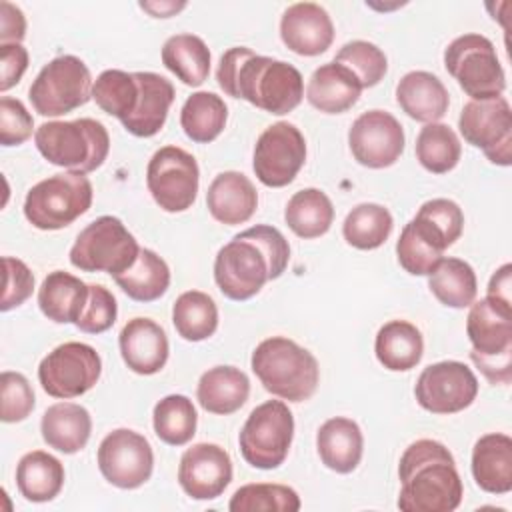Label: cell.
<instances>
[{"instance_id":"cell-21","label":"cell","mask_w":512,"mask_h":512,"mask_svg":"<svg viewBox=\"0 0 512 512\" xmlns=\"http://www.w3.org/2000/svg\"><path fill=\"white\" fill-rule=\"evenodd\" d=\"M118 346L124 364L142 376L160 372L170 352L164 328L154 320L140 316L124 324L118 336Z\"/></svg>"},{"instance_id":"cell-38","label":"cell","mask_w":512,"mask_h":512,"mask_svg":"<svg viewBox=\"0 0 512 512\" xmlns=\"http://www.w3.org/2000/svg\"><path fill=\"white\" fill-rule=\"evenodd\" d=\"M428 288L440 304L448 308H468L478 292L476 272L460 258H442L428 274Z\"/></svg>"},{"instance_id":"cell-7","label":"cell","mask_w":512,"mask_h":512,"mask_svg":"<svg viewBox=\"0 0 512 512\" xmlns=\"http://www.w3.org/2000/svg\"><path fill=\"white\" fill-rule=\"evenodd\" d=\"M92 196V182L86 174H54L28 190L24 216L38 230H60L90 210Z\"/></svg>"},{"instance_id":"cell-37","label":"cell","mask_w":512,"mask_h":512,"mask_svg":"<svg viewBox=\"0 0 512 512\" xmlns=\"http://www.w3.org/2000/svg\"><path fill=\"white\" fill-rule=\"evenodd\" d=\"M228 120V108L224 100L214 92H194L186 98L180 110V126L184 134L196 144H208L216 140Z\"/></svg>"},{"instance_id":"cell-11","label":"cell","mask_w":512,"mask_h":512,"mask_svg":"<svg viewBox=\"0 0 512 512\" xmlns=\"http://www.w3.org/2000/svg\"><path fill=\"white\" fill-rule=\"evenodd\" d=\"M88 66L72 54L52 58L34 78L28 98L40 116H64L92 98Z\"/></svg>"},{"instance_id":"cell-15","label":"cell","mask_w":512,"mask_h":512,"mask_svg":"<svg viewBox=\"0 0 512 512\" xmlns=\"http://www.w3.org/2000/svg\"><path fill=\"white\" fill-rule=\"evenodd\" d=\"M306 162L304 134L290 122L268 126L256 140L252 168L268 188L288 186Z\"/></svg>"},{"instance_id":"cell-43","label":"cell","mask_w":512,"mask_h":512,"mask_svg":"<svg viewBox=\"0 0 512 512\" xmlns=\"http://www.w3.org/2000/svg\"><path fill=\"white\" fill-rule=\"evenodd\" d=\"M462 146L456 132L442 122L426 124L416 138V158L432 174H446L456 168Z\"/></svg>"},{"instance_id":"cell-6","label":"cell","mask_w":512,"mask_h":512,"mask_svg":"<svg viewBox=\"0 0 512 512\" xmlns=\"http://www.w3.org/2000/svg\"><path fill=\"white\" fill-rule=\"evenodd\" d=\"M472 344L470 360L490 384L512 380V310L490 304L486 298L472 302L466 318Z\"/></svg>"},{"instance_id":"cell-12","label":"cell","mask_w":512,"mask_h":512,"mask_svg":"<svg viewBox=\"0 0 512 512\" xmlns=\"http://www.w3.org/2000/svg\"><path fill=\"white\" fill-rule=\"evenodd\" d=\"M102 374L100 354L84 342H64L48 352L38 366L42 390L52 398H78L96 386Z\"/></svg>"},{"instance_id":"cell-32","label":"cell","mask_w":512,"mask_h":512,"mask_svg":"<svg viewBox=\"0 0 512 512\" xmlns=\"http://www.w3.org/2000/svg\"><path fill=\"white\" fill-rule=\"evenodd\" d=\"M378 362L392 372L412 370L424 354V340L420 330L408 320L386 322L374 340Z\"/></svg>"},{"instance_id":"cell-28","label":"cell","mask_w":512,"mask_h":512,"mask_svg":"<svg viewBox=\"0 0 512 512\" xmlns=\"http://www.w3.org/2000/svg\"><path fill=\"white\" fill-rule=\"evenodd\" d=\"M136 78L140 84L138 106L122 126L132 136L150 138L162 130L176 92L172 82L156 72H136Z\"/></svg>"},{"instance_id":"cell-34","label":"cell","mask_w":512,"mask_h":512,"mask_svg":"<svg viewBox=\"0 0 512 512\" xmlns=\"http://www.w3.org/2000/svg\"><path fill=\"white\" fill-rule=\"evenodd\" d=\"M284 220L288 228L304 238L324 236L334 222V206L330 198L318 188H304L292 194L284 208Z\"/></svg>"},{"instance_id":"cell-45","label":"cell","mask_w":512,"mask_h":512,"mask_svg":"<svg viewBox=\"0 0 512 512\" xmlns=\"http://www.w3.org/2000/svg\"><path fill=\"white\" fill-rule=\"evenodd\" d=\"M334 62L348 68L358 78L362 90L376 86L388 70L386 54L376 44L366 40H352L344 44L336 52Z\"/></svg>"},{"instance_id":"cell-2","label":"cell","mask_w":512,"mask_h":512,"mask_svg":"<svg viewBox=\"0 0 512 512\" xmlns=\"http://www.w3.org/2000/svg\"><path fill=\"white\" fill-rule=\"evenodd\" d=\"M290 262V244L268 224H256L224 244L214 260L218 290L236 302L256 296L268 280L282 276Z\"/></svg>"},{"instance_id":"cell-23","label":"cell","mask_w":512,"mask_h":512,"mask_svg":"<svg viewBox=\"0 0 512 512\" xmlns=\"http://www.w3.org/2000/svg\"><path fill=\"white\" fill-rule=\"evenodd\" d=\"M450 248L446 236L422 216H414L396 242L398 264L412 276H428Z\"/></svg>"},{"instance_id":"cell-18","label":"cell","mask_w":512,"mask_h":512,"mask_svg":"<svg viewBox=\"0 0 512 512\" xmlns=\"http://www.w3.org/2000/svg\"><path fill=\"white\" fill-rule=\"evenodd\" d=\"M354 160L366 168H388L404 152V128L384 110L362 112L348 130Z\"/></svg>"},{"instance_id":"cell-44","label":"cell","mask_w":512,"mask_h":512,"mask_svg":"<svg viewBox=\"0 0 512 512\" xmlns=\"http://www.w3.org/2000/svg\"><path fill=\"white\" fill-rule=\"evenodd\" d=\"M300 496L294 488L284 484H244L240 486L230 502V512H298Z\"/></svg>"},{"instance_id":"cell-30","label":"cell","mask_w":512,"mask_h":512,"mask_svg":"<svg viewBox=\"0 0 512 512\" xmlns=\"http://www.w3.org/2000/svg\"><path fill=\"white\" fill-rule=\"evenodd\" d=\"M250 396V380L236 366H214L206 370L196 386L198 404L210 412L228 416L240 410Z\"/></svg>"},{"instance_id":"cell-40","label":"cell","mask_w":512,"mask_h":512,"mask_svg":"<svg viewBox=\"0 0 512 512\" xmlns=\"http://www.w3.org/2000/svg\"><path fill=\"white\" fill-rule=\"evenodd\" d=\"M394 220L388 208L374 202H364L352 208L342 224L344 240L358 250H376L380 248L390 232Z\"/></svg>"},{"instance_id":"cell-29","label":"cell","mask_w":512,"mask_h":512,"mask_svg":"<svg viewBox=\"0 0 512 512\" xmlns=\"http://www.w3.org/2000/svg\"><path fill=\"white\" fill-rule=\"evenodd\" d=\"M40 432L50 448L76 454L90 440L92 418L90 412L76 402H56L42 414Z\"/></svg>"},{"instance_id":"cell-24","label":"cell","mask_w":512,"mask_h":512,"mask_svg":"<svg viewBox=\"0 0 512 512\" xmlns=\"http://www.w3.org/2000/svg\"><path fill=\"white\" fill-rule=\"evenodd\" d=\"M398 106L416 122H438L450 104L446 86L438 76L426 70H412L396 84Z\"/></svg>"},{"instance_id":"cell-14","label":"cell","mask_w":512,"mask_h":512,"mask_svg":"<svg viewBox=\"0 0 512 512\" xmlns=\"http://www.w3.org/2000/svg\"><path fill=\"white\" fill-rule=\"evenodd\" d=\"M462 138L498 166L512 162V110L504 96L470 100L458 116Z\"/></svg>"},{"instance_id":"cell-31","label":"cell","mask_w":512,"mask_h":512,"mask_svg":"<svg viewBox=\"0 0 512 512\" xmlns=\"http://www.w3.org/2000/svg\"><path fill=\"white\" fill-rule=\"evenodd\" d=\"M88 292L90 286L80 278L64 270H54L38 288L40 312L56 324H76L86 306Z\"/></svg>"},{"instance_id":"cell-33","label":"cell","mask_w":512,"mask_h":512,"mask_svg":"<svg viewBox=\"0 0 512 512\" xmlns=\"http://www.w3.org/2000/svg\"><path fill=\"white\" fill-rule=\"evenodd\" d=\"M16 486L28 502H50L64 486V466L56 456L32 450L16 466Z\"/></svg>"},{"instance_id":"cell-47","label":"cell","mask_w":512,"mask_h":512,"mask_svg":"<svg viewBox=\"0 0 512 512\" xmlns=\"http://www.w3.org/2000/svg\"><path fill=\"white\" fill-rule=\"evenodd\" d=\"M88 286H90V292H88L86 306L74 326L86 334H102L108 328H112V324L116 322L118 304L114 294L102 284H88Z\"/></svg>"},{"instance_id":"cell-1","label":"cell","mask_w":512,"mask_h":512,"mask_svg":"<svg viewBox=\"0 0 512 512\" xmlns=\"http://www.w3.org/2000/svg\"><path fill=\"white\" fill-rule=\"evenodd\" d=\"M216 80L228 96L276 116L292 112L304 98V78L298 68L260 56L246 46H234L222 54Z\"/></svg>"},{"instance_id":"cell-53","label":"cell","mask_w":512,"mask_h":512,"mask_svg":"<svg viewBox=\"0 0 512 512\" xmlns=\"http://www.w3.org/2000/svg\"><path fill=\"white\" fill-rule=\"evenodd\" d=\"M510 286H512V266L504 264L492 274V278L488 282V290H486V300L504 310H512Z\"/></svg>"},{"instance_id":"cell-20","label":"cell","mask_w":512,"mask_h":512,"mask_svg":"<svg viewBox=\"0 0 512 512\" xmlns=\"http://www.w3.org/2000/svg\"><path fill=\"white\" fill-rule=\"evenodd\" d=\"M280 38L298 56H318L332 46L334 24L320 4L296 2L280 18Z\"/></svg>"},{"instance_id":"cell-9","label":"cell","mask_w":512,"mask_h":512,"mask_svg":"<svg viewBox=\"0 0 512 512\" xmlns=\"http://www.w3.org/2000/svg\"><path fill=\"white\" fill-rule=\"evenodd\" d=\"M140 246L116 216L90 222L70 248V264L82 272H108L112 278L126 272L138 258Z\"/></svg>"},{"instance_id":"cell-3","label":"cell","mask_w":512,"mask_h":512,"mask_svg":"<svg viewBox=\"0 0 512 512\" xmlns=\"http://www.w3.org/2000/svg\"><path fill=\"white\" fill-rule=\"evenodd\" d=\"M402 512H452L462 502V480L450 450L430 438L412 442L398 464Z\"/></svg>"},{"instance_id":"cell-51","label":"cell","mask_w":512,"mask_h":512,"mask_svg":"<svg viewBox=\"0 0 512 512\" xmlns=\"http://www.w3.org/2000/svg\"><path fill=\"white\" fill-rule=\"evenodd\" d=\"M28 68V50L22 44H0V90L6 92L20 82Z\"/></svg>"},{"instance_id":"cell-41","label":"cell","mask_w":512,"mask_h":512,"mask_svg":"<svg viewBox=\"0 0 512 512\" xmlns=\"http://www.w3.org/2000/svg\"><path fill=\"white\" fill-rule=\"evenodd\" d=\"M156 436L170 446H184L196 434L198 414L192 400L184 394H168L156 402L152 412Z\"/></svg>"},{"instance_id":"cell-36","label":"cell","mask_w":512,"mask_h":512,"mask_svg":"<svg viewBox=\"0 0 512 512\" xmlns=\"http://www.w3.org/2000/svg\"><path fill=\"white\" fill-rule=\"evenodd\" d=\"M120 290L136 302H154L170 286V268L154 250L140 248L136 262L122 274L114 276Z\"/></svg>"},{"instance_id":"cell-25","label":"cell","mask_w":512,"mask_h":512,"mask_svg":"<svg viewBox=\"0 0 512 512\" xmlns=\"http://www.w3.org/2000/svg\"><path fill=\"white\" fill-rule=\"evenodd\" d=\"M472 476L488 494H508L512 490V438L508 434L490 432L476 440Z\"/></svg>"},{"instance_id":"cell-49","label":"cell","mask_w":512,"mask_h":512,"mask_svg":"<svg viewBox=\"0 0 512 512\" xmlns=\"http://www.w3.org/2000/svg\"><path fill=\"white\" fill-rule=\"evenodd\" d=\"M2 264H4V292L0 300V310L8 312L30 298L34 290V274L22 260L12 256H4Z\"/></svg>"},{"instance_id":"cell-39","label":"cell","mask_w":512,"mask_h":512,"mask_svg":"<svg viewBox=\"0 0 512 512\" xmlns=\"http://www.w3.org/2000/svg\"><path fill=\"white\" fill-rule=\"evenodd\" d=\"M172 322L176 332L188 342L210 338L218 328L216 302L200 290L182 292L172 306Z\"/></svg>"},{"instance_id":"cell-35","label":"cell","mask_w":512,"mask_h":512,"mask_svg":"<svg viewBox=\"0 0 512 512\" xmlns=\"http://www.w3.org/2000/svg\"><path fill=\"white\" fill-rule=\"evenodd\" d=\"M162 64L186 86H200L210 74V50L196 34H174L162 46Z\"/></svg>"},{"instance_id":"cell-54","label":"cell","mask_w":512,"mask_h":512,"mask_svg":"<svg viewBox=\"0 0 512 512\" xmlns=\"http://www.w3.org/2000/svg\"><path fill=\"white\" fill-rule=\"evenodd\" d=\"M140 8L154 18H170L186 8V2H140Z\"/></svg>"},{"instance_id":"cell-5","label":"cell","mask_w":512,"mask_h":512,"mask_svg":"<svg viewBox=\"0 0 512 512\" xmlns=\"http://www.w3.org/2000/svg\"><path fill=\"white\" fill-rule=\"evenodd\" d=\"M34 144L50 164L80 174L100 168L110 152L108 130L94 118L44 122L34 132Z\"/></svg>"},{"instance_id":"cell-46","label":"cell","mask_w":512,"mask_h":512,"mask_svg":"<svg viewBox=\"0 0 512 512\" xmlns=\"http://www.w3.org/2000/svg\"><path fill=\"white\" fill-rule=\"evenodd\" d=\"M36 406L34 390L20 372L4 370L0 376V418L6 424L26 420Z\"/></svg>"},{"instance_id":"cell-22","label":"cell","mask_w":512,"mask_h":512,"mask_svg":"<svg viewBox=\"0 0 512 512\" xmlns=\"http://www.w3.org/2000/svg\"><path fill=\"white\" fill-rule=\"evenodd\" d=\"M206 206L214 220L226 226L244 224L258 206V192L248 176L236 170L220 172L208 186Z\"/></svg>"},{"instance_id":"cell-16","label":"cell","mask_w":512,"mask_h":512,"mask_svg":"<svg viewBox=\"0 0 512 512\" xmlns=\"http://www.w3.org/2000/svg\"><path fill=\"white\" fill-rule=\"evenodd\" d=\"M96 460L100 474L122 490L140 488L150 480L154 470L150 442L130 428H116L106 434L98 446Z\"/></svg>"},{"instance_id":"cell-10","label":"cell","mask_w":512,"mask_h":512,"mask_svg":"<svg viewBox=\"0 0 512 512\" xmlns=\"http://www.w3.org/2000/svg\"><path fill=\"white\" fill-rule=\"evenodd\" d=\"M294 438V416L282 400H266L256 406L238 436L242 458L258 470H274L284 464Z\"/></svg>"},{"instance_id":"cell-52","label":"cell","mask_w":512,"mask_h":512,"mask_svg":"<svg viewBox=\"0 0 512 512\" xmlns=\"http://www.w3.org/2000/svg\"><path fill=\"white\" fill-rule=\"evenodd\" d=\"M26 36V18L22 10L6 0L0 2V44H20Z\"/></svg>"},{"instance_id":"cell-4","label":"cell","mask_w":512,"mask_h":512,"mask_svg":"<svg viewBox=\"0 0 512 512\" xmlns=\"http://www.w3.org/2000/svg\"><path fill=\"white\" fill-rule=\"evenodd\" d=\"M250 366L264 390L288 402L308 400L320 380L314 354L286 336L262 340L252 352Z\"/></svg>"},{"instance_id":"cell-48","label":"cell","mask_w":512,"mask_h":512,"mask_svg":"<svg viewBox=\"0 0 512 512\" xmlns=\"http://www.w3.org/2000/svg\"><path fill=\"white\" fill-rule=\"evenodd\" d=\"M34 120L18 98H0V144L20 146L32 136Z\"/></svg>"},{"instance_id":"cell-17","label":"cell","mask_w":512,"mask_h":512,"mask_svg":"<svg viewBox=\"0 0 512 512\" xmlns=\"http://www.w3.org/2000/svg\"><path fill=\"white\" fill-rule=\"evenodd\" d=\"M414 396L432 414H456L476 400L478 380L464 362L442 360L420 372Z\"/></svg>"},{"instance_id":"cell-42","label":"cell","mask_w":512,"mask_h":512,"mask_svg":"<svg viewBox=\"0 0 512 512\" xmlns=\"http://www.w3.org/2000/svg\"><path fill=\"white\" fill-rule=\"evenodd\" d=\"M92 98L100 110L118 118L120 122H126L134 114L140 98L136 72L116 68L104 70L92 86Z\"/></svg>"},{"instance_id":"cell-27","label":"cell","mask_w":512,"mask_h":512,"mask_svg":"<svg viewBox=\"0 0 512 512\" xmlns=\"http://www.w3.org/2000/svg\"><path fill=\"white\" fill-rule=\"evenodd\" d=\"M360 92L362 86L358 78L334 60L318 66L306 84V100L324 114L350 110L358 102Z\"/></svg>"},{"instance_id":"cell-8","label":"cell","mask_w":512,"mask_h":512,"mask_svg":"<svg viewBox=\"0 0 512 512\" xmlns=\"http://www.w3.org/2000/svg\"><path fill=\"white\" fill-rule=\"evenodd\" d=\"M444 66L472 100L502 96L506 76L494 44L482 34H462L444 50Z\"/></svg>"},{"instance_id":"cell-19","label":"cell","mask_w":512,"mask_h":512,"mask_svg":"<svg viewBox=\"0 0 512 512\" xmlns=\"http://www.w3.org/2000/svg\"><path fill=\"white\" fill-rule=\"evenodd\" d=\"M178 482L190 498L214 500L232 482V460L218 444H194L180 458Z\"/></svg>"},{"instance_id":"cell-13","label":"cell","mask_w":512,"mask_h":512,"mask_svg":"<svg viewBox=\"0 0 512 512\" xmlns=\"http://www.w3.org/2000/svg\"><path fill=\"white\" fill-rule=\"evenodd\" d=\"M198 184L200 170L190 152L178 146H164L152 154L146 168V186L164 212L188 210L198 196Z\"/></svg>"},{"instance_id":"cell-26","label":"cell","mask_w":512,"mask_h":512,"mask_svg":"<svg viewBox=\"0 0 512 512\" xmlns=\"http://www.w3.org/2000/svg\"><path fill=\"white\" fill-rule=\"evenodd\" d=\"M316 450L326 468L338 474H350L362 460V430L352 418H330L316 432Z\"/></svg>"},{"instance_id":"cell-50","label":"cell","mask_w":512,"mask_h":512,"mask_svg":"<svg viewBox=\"0 0 512 512\" xmlns=\"http://www.w3.org/2000/svg\"><path fill=\"white\" fill-rule=\"evenodd\" d=\"M418 216L426 218L430 224H434L450 242V246L462 236L464 230V214L462 208L448 198H432L424 202L418 212Z\"/></svg>"}]
</instances>
